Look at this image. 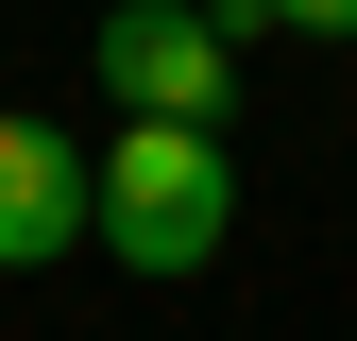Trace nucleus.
I'll return each instance as SVG.
<instances>
[{
  "label": "nucleus",
  "mask_w": 357,
  "mask_h": 341,
  "mask_svg": "<svg viewBox=\"0 0 357 341\" xmlns=\"http://www.w3.org/2000/svg\"><path fill=\"white\" fill-rule=\"evenodd\" d=\"M85 68L119 119H238V17L221 0H119L85 34Z\"/></svg>",
  "instance_id": "obj_2"
},
{
  "label": "nucleus",
  "mask_w": 357,
  "mask_h": 341,
  "mask_svg": "<svg viewBox=\"0 0 357 341\" xmlns=\"http://www.w3.org/2000/svg\"><path fill=\"white\" fill-rule=\"evenodd\" d=\"M68 239H85V137L0 103V273H52Z\"/></svg>",
  "instance_id": "obj_3"
},
{
  "label": "nucleus",
  "mask_w": 357,
  "mask_h": 341,
  "mask_svg": "<svg viewBox=\"0 0 357 341\" xmlns=\"http://www.w3.org/2000/svg\"><path fill=\"white\" fill-rule=\"evenodd\" d=\"M85 239L119 256V273L188 290L221 239H238V170H221V119H119L102 154H85Z\"/></svg>",
  "instance_id": "obj_1"
},
{
  "label": "nucleus",
  "mask_w": 357,
  "mask_h": 341,
  "mask_svg": "<svg viewBox=\"0 0 357 341\" xmlns=\"http://www.w3.org/2000/svg\"><path fill=\"white\" fill-rule=\"evenodd\" d=\"M238 34H357V0H221Z\"/></svg>",
  "instance_id": "obj_4"
}]
</instances>
